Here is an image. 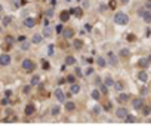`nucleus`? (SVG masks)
I'll return each mask as SVG.
<instances>
[{
	"instance_id": "1",
	"label": "nucleus",
	"mask_w": 151,
	"mask_h": 138,
	"mask_svg": "<svg viewBox=\"0 0 151 138\" xmlns=\"http://www.w3.org/2000/svg\"><path fill=\"white\" fill-rule=\"evenodd\" d=\"M114 22L117 25H126L129 22V16L124 12H116L114 15Z\"/></svg>"
},
{
	"instance_id": "2",
	"label": "nucleus",
	"mask_w": 151,
	"mask_h": 138,
	"mask_svg": "<svg viewBox=\"0 0 151 138\" xmlns=\"http://www.w3.org/2000/svg\"><path fill=\"white\" fill-rule=\"evenodd\" d=\"M22 68L30 73V71H33V70L36 68V65H34V62H33L31 60H24L22 61Z\"/></svg>"
},
{
	"instance_id": "3",
	"label": "nucleus",
	"mask_w": 151,
	"mask_h": 138,
	"mask_svg": "<svg viewBox=\"0 0 151 138\" xmlns=\"http://www.w3.org/2000/svg\"><path fill=\"white\" fill-rule=\"evenodd\" d=\"M116 114H117V117L119 119H126L128 117V114H129V111L124 108V107H120V108H117L116 110Z\"/></svg>"
},
{
	"instance_id": "4",
	"label": "nucleus",
	"mask_w": 151,
	"mask_h": 138,
	"mask_svg": "<svg viewBox=\"0 0 151 138\" xmlns=\"http://www.w3.org/2000/svg\"><path fill=\"white\" fill-rule=\"evenodd\" d=\"M10 64V55H8V54H2L0 55V65H9Z\"/></svg>"
},
{
	"instance_id": "5",
	"label": "nucleus",
	"mask_w": 151,
	"mask_h": 138,
	"mask_svg": "<svg viewBox=\"0 0 151 138\" xmlns=\"http://www.w3.org/2000/svg\"><path fill=\"white\" fill-rule=\"evenodd\" d=\"M107 60H108V62H110L113 67L117 65V58H116V55L113 54V52H108V54H107Z\"/></svg>"
},
{
	"instance_id": "6",
	"label": "nucleus",
	"mask_w": 151,
	"mask_h": 138,
	"mask_svg": "<svg viewBox=\"0 0 151 138\" xmlns=\"http://www.w3.org/2000/svg\"><path fill=\"white\" fill-rule=\"evenodd\" d=\"M142 107H144V101L136 98V100H133V108L135 110H142Z\"/></svg>"
},
{
	"instance_id": "7",
	"label": "nucleus",
	"mask_w": 151,
	"mask_h": 138,
	"mask_svg": "<svg viewBox=\"0 0 151 138\" xmlns=\"http://www.w3.org/2000/svg\"><path fill=\"white\" fill-rule=\"evenodd\" d=\"M34 113H36V107H34V104H28V106L25 107V114L33 116Z\"/></svg>"
},
{
	"instance_id": "8",
	"label": "nucleus",
	"mask_w": 151,
	"mask_h": 138,
	"mask_svg": "<svg viewBox=\"0 0 151 138\" xmlns=\"http://www.w3.org/2000/svg\"><path fill=\"white\" fill-rule=\"evenodd\" d=\"M55 98H56V100H58L59 102H64V100H65L64 92L61 91V89H56V91H55Z\"/></svg>"
},
{
	"instance_id": "9",
	"label": "nucleus",
	"mask_w": 151,
	"mask_h": 138,
	"mask_svg": "<svg viewBox=\"0 0 151 138\" xmlns=\"http://www.w3.org/2000/svg\"><path fill=\"white\" fill-rule=\"evenodd\" d=\"M24 25L28 27V28L34 27V25H36V19H34V18H25V19H24Z\"/></svg>"
},
{
	"instance_id": "10",
	"label": "nucleus",
	"mask_w": 151,
	"mask_h": 138,
	"mask_svg": "<svg viewBox=\"0 0 151 138\" xmlns=\"http://www.w3.org/2000/svg\"><path fill=\"white\" fill-rule=\"evenodd\" d=\"M150 64V60H147V58H141V60L138 61V65L141 67V68H147Z\"/></svg>"
},
{
	"instance_id": "11",
	"label": "nucleus",
	"mask_w": 151,
	"mask_h": 138,
	"mask_svg": "<svg viewBox=\"0 0 151 138\" xmlns=\"http://www.w3.org/2000/svg\"><path fill=\"white\" fill-rule=\"evenodd\" d=\"M59 18H61V21H68L70 19V12L68 10H62V12H61V15H59Z\"/></svg>"
},
{
	"instance_id": "12",
	"label": "nucleus",
	"mask_w": 151,
	"mask_h": 138,
	"mask_svg": "<svg viewBox=\"0 0 151 138\" xmlns=\"http://www.w3.org/2000/svg\"><path fill=\"white\" fill-rule=\"evenodd\" d=\"M138 79H139L141 82H147V80H148V73H147V71H139Z\"/></svg>"
},
{
	"instance_id": "13",
	"label": "nucleus",
	"mask_w": 151,
	"mask_h": 138,
	"mask_svg": "<svg viewBox=\"0 0 151 138\" xmlns=\"http://www.w3.org/2000/svg\"><path fill=\"white\" fill-rule=\"evenodd\" d=\"M117 101H119V102L129 101V95H126V94H120V95H117Z\"/></svg>"
},
{
	"instance_id": "14",
	"label": "nucleus",
	"mask_w": 151,
	"mask_h": 138,
	"mask_svg": "<svg viewBox=\"0 0 151 138\" xmlns=\"http://www.w3.org/2000/svg\"><path fill=\"white\" fill-rule=\"evenodd\" d=\"M144 21H145L147 24H150L151 22V10H145V14H144Z\"/></svg>"
},
{
	"instance_id": "15",
	"label": "nucleus",
	"mask_w": 151,
	"mask_h": 138,
	"mask_svg": "<svg viewBox=\"0 0 151 138\" xmlns=\"http://www.w3.org/2000/svg\"><path fill=\"white\" fill-rule=\"evenodd\" d=\"M70 91H71V94H78V91H80V86H78L77 83H71Z\"/></svg>"
},
{
	"instance_id": "16",
	"label": "nucleus",
	"mask_w": 151,
	"mask_h": 138,
	"mask_svg": "<svg viewBox=\"0 0 151 138\" xmlns=\"http://www.w3.org/2000/svg\"><path fill=\"white\" fill-rule=\"evenodd\" d=\"M73 36H74V31H73V30H70V28L64 30V37H65V39H71Z\"/></svg>"
},
{
	"instance_id": "17",
	"label": "nucleus",
	"mask_w": 151,
	"mask_h": 138,
	"mask_svg": "<svg viewBox=\"0 0 151 138\" xmlns=\"http://www.w3.org/2000/svg\"><path fill=\"white\" fill-rule=\"evenodd\" d=\"M65 64L67 65H74L76 64V58H74V56H67V58H65Z\"/></svg>"
},
{
	"instance_id": "18",
	"label": "nucleus",
	"mask_w": 151,
	"mask_h": 138,
	"mask_svg": "<svg viewBox=\"0 0 151 138\" xmlns=\"http://www.w3.org/2000/svg\"><path fill=\"white\" fill-rule=\"evenodd\" d=\"M50 113H52V116H58L61 113L59 106H53V107H52V110H50Z\"/></svg>"
},
{
	"instance_id": "19",
	"label": "nucleus",
	"mask_w": 151,
	"mask_h": 138,
	"mask_svg": "<svg viewBox=\"0 0 151 138\" xmlns=\"http://www.w3.org/2000/svg\"><path fill=\"white\" fill-rule=\"evenodd\" d=\"M65 108L68 111H71V110H74L76 108V104H74L73 101H68V102H65Z\"/></svg>"
},
{
	"instance_id": "20",
	"label": "nucleus",
	"mask_w": 151,
	"mask_h": 138,
	"mask_svg": "<svg viewBox=\"0 0 151 138\" xmlns=\"http://www.w3.org/2000/svg\"><path fill=\"white\" fill-rule=\"evenodd\" d=\"M92 114H93V116H99L101 114V107L99 106L93 107V108H92Z\"/></svg>"
},
{
	"instance_id": "21",
	"label": "nucleus",
	"mask_w": 151,
	"mask_h": 138,
	"mask_svg": "<svg viewBox=\"0 0 151 138\" xmlns=\"http://www.w3.org/2000/svg\"><path fill=\"white\" fill-rule=\"evenodd\" d=\"M74 48H76V49H82L83 48V40H74Z\"/></svg>"
},
{
	"instance_id": "22",
	"label": "nucleus",
	"mask_w": 151,
	"mask_h": 138,
	"mask_svg": "<svg viewBox=\"0 0 151 138\" xmlns=\"http://www.w3.org/2000/svg\"><path fill=\"white\" fill-rule=\"evenodd\" d=\"M129 55H130V51H129V49H122V51H120V56H123V58H128Z\"/></svg>"
},
{
	"instance_id": "23",
	"label": "nucleus",
	"mask_w": 151,
	"mask_h": 138,
	"mask_svg": "<svg viewBox=\"0 0 151 138\" xmlns=\"http://www.w3.org/2000/svg\"><path fill=\"white\" fill-rule=\"evenodd\" d=\"M39 82H40V77H39V76H33V77H31V85H33V86L39 85Z\"/></svg>"
},
{
	"instance_id": "24",
	"label": "nucleus",
	"mask_w": 151,
	"mask_h": 138,
	"mask_svg": "<svg viewBox=\"0 0 151 138\" xmlns=\"http://www.w3.org/2000/svg\"><path fill=\"white\" fill-rule=\"evenodd\" d=\"M43 36H45V37H50V36H52V30H50V28L47 27V25H46L45 31H43Z\"/></svg>"
},
{
	"instance_id": "25",
	"label": "nucleus",
	"mask_w": 151,
	"mask_h": 138,
	"mask_svg": "<svg viewBox=\"0 0 151 138\" xmlns=\"http://www.w3.org/2000/svg\"><path fill=\"white\" fill-rule=\"evenodd\" d=\"M98 65H99V67H105V65H107V61L104 60L102 56H99V58H98Z\"/></svg>"
},
{
	"instance_id": "26",
	"label": "nucleus",
	"mask_w": 151,
	"mask_h": 138,
	"mask_svg": "<svg viewBox=\"0 0 151 138\" xmlns=\"http://www.w3.org/2000/svg\"><path fill=\"white\" fill-rule=\"evenodd\" d=\"M40 42H41L40 34H34V36H33V43H40Z\"/></svg>"
},
{
	"instance_id": "27",
	"label": "nucleus",
	"mask_w": 151,
	"mask_h": 138,
	"mask_svg": "<svg viewBox=\"0 0 151 138\" xmlns=\"http://www.w3.org/2000/svg\"><path fill=\"white\" fill-rule=\"evenodd\" d=\"M90 95H92V98H93V100H99V97H101V95H99V92L96 91V89H93V91H92Z\"/></svg>"
},
{
	"instance_id": "28",
	"label": "nucleus",
	"mask_w": 151,
	"mask_h": 138,
	"mask_svg": "<svg viewBox=\"0 0 151 138\" xmlns=\"http://www.w3.org/2000/svg\"><path fill=\"white\" fill-rule=\"evenodd\" d=\"M151 111V106L150 107H142V113H144V116H148Z\"/></svg>"
},
{
	"instance_id": "29",
	"label": "nucleus",
	"mask_w": 151,
	"mask_h": 138,
	"mask_svg": "<svg viewBox=\"0 0 151 138\" xmlns=\"http://www.w3.org/2000/svg\"><path fill=\"white\" fill-rule=\"evenodd\" d=\"M28 48H30V43H28V42H25V40H24L22 43H21V49H24V51H27Z\"/></svg>"
},
{
	"instance_id": "30",
	"label": "nucleus",
	"mask_w": 151,
	"mask_h": 138,
	"mask_svg": "<svg viewBox=\"0 0 151 138\" xmlns=\"http://www.w3.org/2000/svg\"><path fill=\"white\" fill-rule=\"evenodd\" d=\"M105 85H107V86H111V85H114L113 79H111V77H105Z\"/></svg>"
},
{
	"instance_id": "31",
	"label": "nucleus",
	"mask_w": 151,
	"mask_h": 138,
	"mask_svg": "<svg viewBox=\"0 0 151 138\" xmlns=\"http://www.w3.org/2000/svg\"><path fill=\"white\" fill-rule=\"evenodd\" d=\"M114 88H116V91H122V89H123V85L120 82H117V83H114Z\"/></svg>"
},
{
	"instance_id": "32",
	"label": "nucleus",
	"mask_w": 151,
	"mask_h": 138,
	"mask_svg": "<svg viewBox=\"0 0 151 138\" xmlns=\"http://www.w3.org/2000/svg\"><path fill=\"white\" fill-rule=\"evenodd\" d=\"M101 91L104 92V94H107V92H108V86H107L105 83H104V85H102V86H101Z\"/></svg>"
},
{
	"instance_id": "33",
	"label": "nucleus",
	"mask_w": 151,
	"mask_h": 138,
	"mask_svg": "<svg viewBox=\"0 0 151 138\" xmlns=\"http://www.w3.org/2000/svg\"><path fill=\"white\" fill-rule=\"evenodd\" d=\"M74 80H76L74 76H68V77H67V82H68V83H74Z\"/></svg>"
},
{
	"instance_id": "34",
	"label": "nucleus",
	"mask_w": 151,
	"mask_h": 138,
	"mask_svg": "<svg viewBox=\"0 0 151 138\" xmlns=\"http://www.w3.org/2000/svg\"><path fill=\"white\" fill-rule=\"evenodd\" d=\"M10 21H12V18H10V16H6V18L3 19V22H5V25H8V24H9Z\"/></svg>"
},
{
	"instance_id": "35",
	"label": "nucleus",
	"mask_w": 151,
	"mask_h": 138,
	"mask_svg": "<svg viewBox=\"0 0 151 138\" xmlns=\"http://www.w3.org/2000/svg\"><path fill=\"white\" fill-rule=\"evenodd\" d=\"M49 67H50L49 62H47V61H43V68H45V70H49Z\"/></svg>"
},
{
	"instance_id": "36",
	"label": "nucleus",
	"mask_w": 151,
	"mask_h": 138,
	"mask_svg": "<svg viewBox=\"0 0 151 138\" xmlns=\"http://www.w3.org/2000/svg\"><path fill=\"white\" fill-rule=\"evenodd\" d=\"M148 94V89L147 88H141V95H147Z\"/></svg>"
},
{
	"instance_id": "37",
	"label": "nucleus",
	"mask_w": 151,
	"mask_h": 138,
	"mask_svg": "<svg viewBox=\"0 0 151 138\" xmlns=\"http://www.w3.org/2000/svg\"><path fill=\"white\" fill-rule=\"evenodd\" d=\"M124 120H126V122H135V117H133V116H128Z\"/></svg>"
},
{
	"instance_id": "38",
	"label": "nucleus",
	"mask_w": 151,
	"mask_h": 138,
	"mask_svg": "<svg viewBox=\"0 0 151 138\" xmlns=\"http://www.w3.org/2000/svg\"><path fill=\"white\" fill-rule=\"evenodd\" d=\"M93 82H95L96 85H99V83H101V77H99V76H95V79H93Z\"/></svg>"
},
{
	"instance_id": "39",
	"label": "nucleus",
	"mask_w": 151,
	"mask_h": 138,
	"mask_svg": "<svg viewBox=\"0 0 151 138\" xmlns=\"http://www.w3.org/2000/svg\"><path fill=\"white\" fill-rule=\"evenodd\" d=\"M30 89L31 86H24V94H30Z\"/></svg>"
},
{
	"instance_id": "40",
	"label": "nucleus",
	"mask_w": 151,
	"mask_h": 138,
	"mask_svg": "<svg viewBox=\"0 0 151 138\" xmlns=\"http://www.w3.org/2000/svg\"><path fill=\"white\" fill-rule=\"evenodd\" d=\"M145 8H147L148 10H151V0H148V2L145 3Z\"/></svg>"
},
{
	"instance_id": "41",
	"label": "nucleus",
	"mask_w": 151,
	"mask_h": 138,
	"mask_svg": "<svg viewBox=\"0 0 151 138\" xmlns=\"http://www.w3.org/2000/svg\"><path fill=\"white\" fill-rule=\"evenodd\" d=\"M144 14H145V9H139V10H138V15H139V16H144Z\"/></svg>"
},
{
	"instance_id": "42",
	"label": "nucleus",
	"mask_w": 151,
	"mask_h": 138,
	"mask_svg": "<svg viewBox=\"0 0 151 138\" xmlns=\"http://www.w3.org/2000/svg\"><path fill=\"white\" fill-rule=\"evenodd\" d=\"M105 9H107V5H101L99 6V12H104Z\"/></svg>"
},
{
	"instance_id": "43",
	"label": "nucleus",
	"mask_w": 151,
	"mask_h": 138,
	"mask_svg": "<svg viewBox=\"0 0 151 138\" xmlns=\"http://www.w3.org/2000/svg\"><path fill=\"white\" fill-rule=\"evenodd\" d=\"M56 31H58V33H62V25H58V27H56Z\"/></svg>"
},
{
	"instance_id": "44",
	"label": "nucleus",
	"mask_w": 151,
	"mask_h": 138,
	"mask_svg": "<svg viewBox=\"0 0 151 138\" xmlns=\"http://www.w3.org/2000/svg\"><path fill=\"white\" fill-rule=\"evenodd\" d=\"M76 74H77V76H82V70H80V68H76Z\"/></svg>"
},
{
	"instance_id": "45",
	"label": "nucleus",
	"mask_w": 151,
	"mask_h": 138,
	"mask_svg": "<svg viewBox=\"0 0 151 138\" xmlns=\"http://www.w3.org/2000/svg\"><path fill=\"white\" fill-rule=\"evenodd\" d=\"M2 104H3V106H6V104H8V98H3V100H2Z\"/></svg>"
},
{
	"instance_id": "46",
	"label": "nucleus",
	"mask_w": 151,
	"mask_h": 138,
	"mask_svg": "<svg viewBox=\"0 0 151 138\" xmlns=\"http://www.w3.org/2000/svg\"><path fill=\"white\" fill-rule=\"evenodd\" d=\"M52 54H53V48H52V46H49V55H52Z\"/></svg>"
},
{
	"instance_id": "47",
	"label": "nucleus",
	"mask_w": 151,
	"mask_h": 138,
	"mask_svg": "<svg viewBox=\"0 0 151 138\" xmlns=\"http://www.w3.org/2000/svg\"><path fill=\"white\" fill-rule=\"evenodd\" d=\"M10 114H14V113H12V110H6V116H10Z\"/></svg>"
},
{
	"instance_id": "48",
	"label": "nucleus",
	"mask_w": 151,
	"mask_h": 138,
	"mask_svg": "<svg viewBox=\"0 0 151 138\" xmlns=\"http://www.w3.org/2000/svg\"><path fill=\"white\" fill-rule=\"evenodd\" d=\"M120 2H122L123 5H128V3H129V0H120Z\"/></svg>"
},
{
	"instance_id": "49",
	"label": "nucleus",
	"mask_w": 151,
	"mask_h": 138,
	"mask_svg": "<svg viewBox=\"0 0 151 138\" xmlns=\"http://www.w3.org/2000/svg\"><path fill=\"white\" fill-rule=\"evenodd\" d=\"M0 10H2V5H0Z\"/></svg>"
},
{
	"instance_id": "50",
	"label": "nucleus",
	"mask_w": 151,
	"mask_h": 138,
	"mask_svg": "<svg viewBox=\"0 0 151 138\" xmlns=\"http://www.w3.org/2000/svg\"><path fill=\"white\" fill-rule=\"evenodd\" d=\"M148 60H150V61H151V56H150V58H148Z\"/></svg>"
},
{
	"instance_id": "51",
	"label": "nucleus",
	"mask_w": 151,
	"mask_h": 138,
	"mask_svg": "<svg viewBox=\"0 0 151 138\" xmlns=\"http://www.w3.org/2000/svg\"><path fill=\"white\" fill-rule=\"evenodd\" d=\"M0 19H2V16H0Z\"/></svg>"
}]
</instances>
